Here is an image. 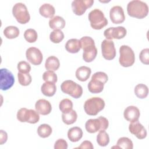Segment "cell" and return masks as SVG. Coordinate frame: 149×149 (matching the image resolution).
I'll return each instance as SVG.
<instances>
[{
  "instance_id": "cell-1",
  "label": "cell",
  "mask_w": 149,
  "mask_h": 149,
  "mask_svg": "<svg viewBox=\"0 0 149 149\" xmlns=\"http://www.w3.org/2000/svg\"><path fill=\"white\" fill-rule=\"evenodd\" d=\"M81 48L83 50V59L86 62H92L97 54V49L94 40L88 36H84L80 40Z\"/></svg>"
},
{
  "instance_id": "cell-2",
  "label": "cell",
  "mask_w": 149,
  "mask_h": 149,
  "mask_svg": "<svg viewBox=\"0 0 149 149\" xmlns=\"http://www.w3.org/2000/svg\"><path fill=\"white\" fill-rule=\"evenodd\" d=\"M128 15L137 19H143L148 13V7L147 3L140 0H133L130 1L127 5Z\"/></svg>"
},
{
  "instance_id": "cell-3",
  "label": "cell",
  "mask_w": 149,
  "mask_h": 149,
  "mask_svg": "<svg viewBox=\"0 0 149 149\" xmlns=\"http://www.w3.org/2000/svg\"><path fill=\"white\" fill-rule=\"evenodd\" d=\"M105 107V102L103 99L100 97H91L87 100L84 104L85 112L91 116L97 115Z\"/></svg>"
},
{
  "instance_id": "cell-4",
  "label": "cell",
  "mask_w": 149,
  "mask_h": 149,
  "mask_svg": "<svg viewBox=\"0 0 149 149\" xmlns=\"http://www.w3.org/2000/svg\"><path fill=\"white\" fill-rule=\"evenodd\" d=\"M91 27L95 30H100L108 24V20L104 13L98 9L91 10L88 15Z\"/></svg>"
},
{
  "instance_id": "cell-5",
  "label": "cell",
  "mask_w": 149,
  "mask_h": 149,
  "mask_svg": "<svg viewBox=\"0 0 149 149\" xmlns=\"http://www.w3.org/2000/svg\"><path fill=\"white\" fill-rule=\"evenodd\" d=\"M109 125L108 119L103 116H100L97 119H88L85 124V127L87 132L94 133L98 131L105 130Z\"/></svg>"
},
{
  "instance_id": "cell-6",
  "label": "cell",
  "mask_w": 149,
  "mask_h": 149,
  "mask_svg": "<svg viewBox=\"0 0 149 149\" xmlns=\"http://www.w3.org/2000/svg\"><path fill=\"white\" fill-rule=\"evenodd\" d=\"M119 62L121 66L127 68L132 66L135 61V55L133 49L128 45H123L119 48Z\"/></svg>"
},
{
  "instance_id": "cell-7",
  "label": "cell",
  "mask_w": 149,
  "mask_h": 149,
  "mask_svg": "<svg viewBox=\"0 0 149 149\" xmlns=\"http://www.w3.org/2000/svg\"><path fill=\"white\" fill-rule=\"evenodd\" d=\"M61 88L63 93L70 95L74 98H80L83 94L82 87L71 80H67L62 82Z\"/></svg>"
},
{
  "instance_id": "cell-8",
  "label": "cell",
  "mask_w": 149,
  "mask_h": 149,
  "mask_svg": "<svg viewBox=\"0 0 149 149\" xmlns=\"http://www.w3.org/2000/svg\"><path fill=\"white\" fill-rule=\"evenodd\" d=\"M12 13L16 20L20 24H26L30 19L26 6L22 2H18L14 5L12 8Z\"/></svg>"
},
{
  "instance_id": "cell-9",
  "label": "cell",
  "mask_w": 149,
  "mask_h": 149,
  "mask_svg": "<svg viewBox=\"0 0 149 149\" xmlns=\"http://www.w3.org/2000/svg\"><path fill=\"white\" fill-rule=\"evenodd\" d=\"M17 119L21 122H28L34 124L40 120L39 113L34 109H28L26 108H20L17 113Z\"/></svg>"
},
{
  "instance_id": "cell-10",
  "label": "cell",
  "mask_w": 149,
  "mask_h": 149,
  "mask_svg": "<svg viewBox=\"0 0 149 149\" xmlns=\"http://www.w3.org/2000/svg\"><path fill=\"white\" fill-rule=\"evenodd\" d=\"M15 82V77L10 71L5 68L1 69L0 88L6 91L11 88Z\"/></svg>"
},
{
  "instance_id": "cell-11",
  "label": "cell",
  "mask_w": 149,
  "mask_h": 149,
  "mask_svg": "<svg viewBox=\"0 0 149 149\" xmlns=\"http://www.w3.org/2000/svg\"><path fill=\"white\" fill-rule=\"evenodd\" d=\"M126 29L123 26L111 27L106 29L104 32V35L107 40L121 39L126 35Z\"/></svg>"
},
{
  "instance_id": "cell-12",
  "label": "cell",
  "mask_w": 149,
  "mask_h": 149,
  "mask_svg": "<svg viewBox=\"0 0 149 149\" xmlns=\"http://www.w3.org/2000/svg\"><path fill=\"white\" fill-rule=\"evenodd\" d=\"M93 3V0H74L72 2V9L75 15L81 16L88 8L91 7Z\"/></svg>"
},
{
  "instance_id": "cell-13",
  "label": "cell",
  "mask_w": 149,
  "mask_h": 149,
  "mask_svg": "<svg viewBox=\"0 0 149 149\" xmlns=\"http://www.w3.org/2000/svg\"><path fill=\"white\" fill-rule=\"evenodd\" d=\"M102 56L107 60H112L116 56V49L114 42L112 40H104L101 42Z\"/></svg>"
},
{
  "instance_id": "cell-14",
  "label": "cell",
  "mask_w": 149,
  "mask_h": 149,
  "mask_svg": "<svg viewBox=\"0 0 149 149\" xmlns=\"http://www.w3.org/2000/svg\"><path fill=\"white\" fill-rule=\"evenodd\" d=\"M26 58L34 65H40L43 59L42 54L41 51L36 47H30L26 52Z\"/></svg>"
},
{
  "instance_id": "cell-15",
  "label": "cell",
  "mask_w": 149,
  "mask_h": 149,
  "mask_svg": "<svg viewBox=\"0 0 149 149\" xmlns=\"http://www.w3.org/2000/svg\"><path fill=\"white\" fill-rule=\"evenodd\" d=\"M109 17L114 24L122 23L125 20L123 9L120 6H114L110 9Z\"/></svg>"
},
{
  "instance_id": "cell-16",
  "label": "cell",
  "mask_w": 149,
  "mask_h": 149,
  "mask_svg": "<svg viewBox=\"0 0 149 149\" xmlns=\"http://www.w3.org/2000/svg\"><path fill=\"white\" fill-rule=\"evenodd\" d=\"M129 130L139 139H143L147 136L146 129L138 120L132 122L129 126Z\"/></svg>"
},
{
  "instance_id": "cell-17",
  "label": "cell",
  "mask_w": 149,
  "mask_h": 149,
  "mask_svg": "<svg viewBox=\"0 0 149 149\" xmlns=\"http://www.w3.org/2000/svg\"><path fill=\"white\" fill-rule=\"evenodd\" d=\"M140 115V110L135 106H129L126 108L123 112V116L125 119L130 122H134L137 121Z\"/></svg>"
},
{
  "instance_id": "cell-18",
  "label": "cell",
  "mask_w": 149,
  "mask_h": 149,
  "mask_svg": "<svg viewBox=\"0 0 149 149\" xmlns=\"http://www.w3.org/2000/svg\"><path fill=\"white\" fill-rule=\"evenodd\" d=\"M35 108L39 114L47 115L51 112L52 106L48 101L45 99H40L36 102Z\"/></svg>"
},
{
  "instance_id": "cell-19",
  "label": "cell",
  "mask_w": 149,
  "mask_h": 149,
  "mask_svg": "<svg viewBox=\"0 0 149 149\" xmlns=\"http://www.w3.org/2000/svg\"><path fill=\"white\" fill-rule=\"evenodd\" d=\"M104 86V84L102 81L98 79L91 77V80L88 83L87 87L90 93L97 94L102 91Z\"/></svg>"
},
{
  "instance_id": "cell-20",
  "label": "cell",
  "mask_w": 149,
  "mask_h": 149,
  "mask_svg": "<svg viewBox=\"0 0 149 149\" xmlns=\"http://www.w3.org/2000/svg\"><path fill=\"white\" fill-rule=\"evenodd\" d=\"M91 73V70L89 67L82 66L77 69L75 74L76 78L79 80L81 81H85L89 78Z\"/></svg>"
},
{
  "instance_id": "cell-21",
  "label": "cell",
  "mask_w": 149,
  "mask_h": 149,
  "mask_svg": "<svg viewBox=\"0 0 149 149\" xmlns=\"http://www.w3.org/2000/svg\"><path fill=\"white\" fill-rule=\"evenodd\" d=\"M66 50L72 54L78 52L81 49V44L80 40L76 38H72L66 42L65 44Z\"/></svg>"
},
{
  "instance_id": "cell-22",
  "label": "cell",
  "mask_w": 149,
  "mask_h": 149,
  "mask_svg": "<svg viewBox=\"0 0 149 149\" xmlns=\"http://www.w3.org/2000/svg\"><path fill=\"white\" fill-rule=\"evenodd\" d=\"M83 136V131L79 127L75 126L70 128L68 132V137L72 142L79 141Z\"/></svg>"
},
{
  "instance_id": "cell-23",
  "label": "cell",
  "mask_w": 149,
  "mask_h": 149,
  "mask_svg": "<svg viewBox=\"0 0 149 149\" xmlns=\"http://www.w3.org/2000/svg\"><path fill=\"white\" fill-rule=\"evenodd\" d=\"M40 14L46 18H52L55 13V8L49 3H44L39 9Z\"/></svg>"
},
{
  "instance_id": "cell-24",
  "label": "cell",
  "mask_w": 149,
  "mask_h": 149,
  "mask_svg": "<svg viewBox=\"0 0 149 149\" xmlns=\"http://www.w3.org/2000/svg\"><path fill=\"white\" fill-rule=\"evenodd\" d=\"M49 26L52 29L61 30L64 28L65 26V20L61 16H55L49 19Z\"/></svg>"
},
{
  "instance_id": "cell-25",
  "label": "cell",
  "mask_w": 149,
  "mask_h": 149,
  "mask_svg": "<svg viewBox=\"0 0 149 149\" xmlns=\"http://www.w3.org/2000/svg\"><path fill=\"white\" fill-rule=\"evenodd\" d=\"M41 91L44 95L47 97H52L56 93V87L54 83L47 81L42 84Z\"/></svg>"
},
{
  "instance_id": "cell-26",
  "label": "cell",
  "mask_w": 149,
  "mask_h": 149,
  "mask_svg": "<svg viewBox=\"0 0 149 149\" xmlns=\"http://www.w3.org/2000/svg\"><path fill=\"white\" fill-rule=\"evenodd\" d=\"M59 61L58 58L55 56H50L45 61V68L48 70L55 71L59 69Z\"/></svg>"
},
{
  "instance_id": "cell-27",
  "label": "cell",
  "mask_w": 149,
  "mask_h": 149,
  "mask_svg": "<svg viewBox=\"0 0 149 149\" xmlns=\"http://www.w3.org/2000/svg\"><path fill=\"white\" fill-rule=\"evenodd\" d=\"M77 118V115L76 112L72 109L68 112L62 113V119L64 123L66 125H72L74 123Z\"/></svg>"
},
{
  "instance_id": "cell-28",
  "label": "cell",
  "mask_w": 149,
  "mask_h": 149,
  "mask_svg": "<svg viewBox=\"0 0 149 149\" xmlns=\"http://www.w3.org/2000/svg\"><path fill=\"white\" fill-rule=\"evenodd\" d=\"M134 91L137 97L140 99H143L146 98L148 95V88L146 84L140 83L135 86Z\"/></svg>"
},
{
  "instance_id": "cell-29",
  "label": "cell",
  "mask_w": 149,
  "mask_h": 149,
  "mask_svg": "<svg viewBox=\"0 0 149 149\" xmlns=\"http://www.w3.org/2000/svg\"><path fill=\"white\" fill-rule=\"evenodd\" d=\"M20 31L19 29L14 26H7L3 30V34L8 39H13L17 37Z\"/></svg>"
},
{
  "instance_id": "cell-30",
  "label": "cell",
  "mask_w": 149,
  "mask_h": 149,
  "mask_svg": "<svg viewBox=\"0 0 149 149\" xmlns=\"http://www.w3.org/2000/svg\"><path fill=\"white\" fill-rule=\"evenodd\" d=\"M52 132V127L48 124H42L40 125L37 129V133L38 136L42 138L49 137L51 134Z\"/></svg>"
},
{
  "instance_id": "cell-31",
  "label": "cell",
  "mask_w": 149,
  "mask_h": 149,
  "mask_svg": "<svg viewBox=\"0 0 149 149\" xmlns=\"http://www.w3.org/2000/svg\"><path fill=\"white\" fill-rule=\"evenodd\" d=\"M97 142L101 147L107 146L109 142V137L108 134L105 130L100 131L97 136Z\"/></svg>"
},
{
  "instance_id": "cell-32",
  "label": "cell",
  "mask_w": 149,
  "mask_h": 149,
  "mask_svg": "<svg viewBox=\"0 0 149 149\" xmlns=\"http://www.w3.org/2000/svg\"><path fill=\"white\" fill-rule=\"evenodd\" d=\"M116 146H118L119 148L132 149L133 148V144L132 141L126 137H122L119 138L116 143Z\"/></svg>"
},
{
  "instance_id": "cell-33",
  "label": "cell",
  "mask_w": 149,
  "mask_h": 149,
  "mask_svg": "<svg viewBox=\"0 0 149 149\" xmlns=\"http://www.w3.org/2000/svg\"><path fill=\"white\" fill-rule=\"evenodd\" d=\"M59 108L62 113L68 112L73 109V102L68 98L63 99L59 102Z\"/></svg>"
},
{
  "instance_id": "cell-34",
  "label": "cell",
  "mask_w": 149,
  "mask_h": 149,
  "mask_svg": "<svg viewBox=\"0 0 149 149\" xmlns=\"http://www.w3.org/2000/svg\"><path fill=\"white\" fill-rule=\"evenodd\" d=\"M24 37L28 42L33 43L37 40V33L34 29H28L24 33Z\"/></svg>"
},
{
  "instance_id": "cell-35",
  "label": "cell",
  "mask_w": 149,
  "mask_h": 149,
  "mask_svg": "<svg viewBox=\"0 0 149 149\" xmlns=\"http://www.w3.org/2000/svg\"><path fill=\"white\" fill-rule=\"evenodd\" d=\"M64 38V34L61 30H54L49 34V39L54 43H59Z\"/></svg>"
},
{
  "instance_id": "cell-36",
  "label": "cell",
  "mask_w": 149,
  "mask_h": 149,
  "mask_svg": "<svg viewBox=\"0 0 149 149\" xmlns=\"http://www.w3.org/2000/svg\"><path fill=\"white\" fill-rule=\"evenodd\" d=\"M17 77L18 81L20 84L23 86H29L32 80L31 75L28 73H22L19 72L17 73Z\"/></svg>"
},
{
  "instance_id": "cell-37",
  "label": "cell",
  "mask_w": 149,
  "mask_h": 149,
  "mask_svg": "<svg viewBox=\"0 0 149 149\" xmlns=\"http://www.w3.org/2000/svg\"><path fill=\"white\" fill-rule=\"evenodd\" d=\"M42 79L45 81L55 83L57 81V75L52 70L45 71L42 74Z\"/></svg>"
},
{
  "instance_id": "cell-38",
  "label": "cell",
  "mask_w": 149,
  "mask_h": 149,
  "mask_svg": "<svg viewBox=\"0 0 149 149\" xmlns=\"http://www.w3.org/2000/svg\"><path fill=\"white\" fill-rule=\"evenodd\" d=\"M17 69L20 73H28L31 70V66L26 61H20L17 64Z\"/></svg>"
},
{
  "instance_id": "cell-39",
  "label": "cell",
  "mask_w": 149,
  "mask_h": 149,
  "mask_svg": "<svg viewBox=\"0 0 149 149\" xmlns=\"http://www.w3.org/2000/svg\"><path fill=\"white\" fill-rule=\"evenodd\" d=\"M139 58L140 61L143 63L145 65H148L149 64V49L144 48L142 49L139 54Z\"/></svg>"
},
{
  "instance_id": "cell-40",
  "label": "cell",
  "mask_w": 149,
  "mask_h": 149,
  "mask_svg": "<svg viewBox=\"0 0 149 149\" xmlns=\"http://www.w3.org/2000/svg\"><path fill=\"white\" fill-rule=\"evenodd\" d=\"M92 78H94L98 79L102 81L104 84L107 83L108 79V77L107 74L103 72H97L94 73L91 77Z\"/></svg>"
},
{
  "instance_id": "cell-41",
  "label": "cell",
  "mask_w": 149,
  "mask_h": 149,
  "mask_svg": "<svg viewBox=\"0 0 149 149\" xmlns=\"http://www.w3.org/2000/svg\"><path fill=\"white\" fill-rule=\"evenodd\" d=\"M68 148V143L66 141L63 139L57 140L54 144L55 149H66Z\"/></svg>"
},
{
  "instance_id": "cell-42",
  "label": "cell",
  "mask_w": 149,
  "mask_h": 149,
  "mask_svg": "<svg viewBox=\"0 0 149 149\" xmlns=\"http://www.w3.org/2000/svg\"><path fill=\"white\" fill-rule=\"evenodd\" d=\"M78 148H88V149H93L94 148V147L93 146V144L91 141L88 140H85L83 141L80 146L77 147Z\"/></svg>"
},
{
  "instance_id": "cell-43",
  "label": "cell",
  "mask_w": 149,
  "mask_h": 149,
  "mask_svg": "<svg viewBox=\"0 0 149 149\" xmlns=\"http://www.w3.org/2000/svg\"><path fill=\"white\" fill-rule=\"evenodd\" d=\"M8 139V134L6 132L3 130H1V144H3L6 143Z\"/></svg>"
}]
</instances>
